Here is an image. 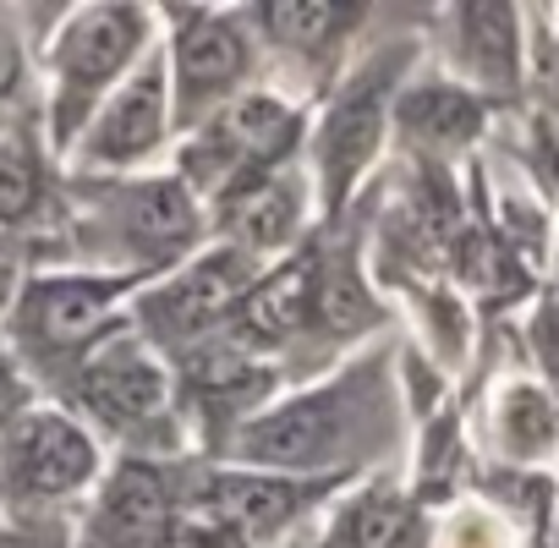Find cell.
Here are the masks:
<instances>
[{"instance_id":"6da1fadb","label":"cell","mask_w":559,"mask_h":548,"mask_svg":"<svg viewBox=\"0 0 559 548\" xmlns=\"http://www.w3.org/2000/svg\"><path fill=\"white\" fill-rule=\"evenodd\" d=\"M384 368L352 362L346 373L292 395L269 401L236 439L230 466L286 472V477H352L357 461L379 444L384 428Z\"/></svg>"},{"instance_id":"7c38bea8","label":"cell","mask_w":559,"mask_h":548,"mask_svg":"<svg viewBox=\"0 0 559 548\" xmlns=\"http://www.w3.org/2000/svg\"><path fill=\"white\" fill-rule=\"evenodd\" d=\"M181 499H187V483L165 461L127 455L99 483V499L88 515V543L94 548H154L165 521L181 510Z\"/></svg>"},{"instance_id":"603a6c76","label":"cell","mask_w":559,"mask_h":548,"mask_svg":"<svg viewBox=\"0 0 559 548\" xmlns=\"http://www.w3.org/2000/svg\"><path fill=\"white\" fill-rule=\"evenodd\" d=\"M554 23H559V12H554Z\"/></svg>"},{"instance_id":"8fae6325","label":"cell","mask_w":559,"mask_h":548,"mask_svg":"<svg viewBox=\"0 0 559 548\" xmlns=\"http://www.w3.org/2000/svg\"><path fill=\"white\" fill-rule=\"evenodd\" d=\"M0 477L23 499H72L99 483V444L67 412H28L0 433Z\"/></svg>"},{"instance_id":"7a4b0ae2","label":"cell","mask_w":559,"mask_h":548,"mask_svg":"<svg viewBox=\"0 0 559 548\" xmlns=\"http://www.w3.org/2000/svg\"><path fill=\"white\" fill-rule=\"evenodd\" d=\"M154 23H159V12L116 7V0H110V7L67 12V23H61V34L50 45V143L61 154L78 148V138L105 110V99L159 45Z\"/></svg>"},{"instance_id":"8992f818","label":"cell","mask_w":559,"mask_h":548,"mask_svg":"<svg viewBox=\"0 0 559 548\" xmlns=\"http://www.w3.org/2000/svg\"><path fill=\"white\" fill-rule=\"evenodd\" d=\"M159 45H165V67H170L176 138L198 132L225 105L252 94L258 39H252L247 12H236V7H170Z\"/></svg>"},{"instance_id":"d6986e66","label":"cell","mask_w":559,"mask_h":548,"mask_svg":"<svg viewBox=\"0 0 559 548\" xmlns=\"http://www.w3.org/2000/svg\"><path fill=\"white\" fill-rule=\"evenodd\" d=\"M499 444L515 461H543L559 444V401L548 384H510L499 401Z\"/></svg>"},{"instance_id":"4fadbf2b","label":"cell","mask_w":559,"mask_h":548,"mask_svg":"<svg viewBox=\"0 0 559 548\" xmlns=\"http://www.w3.org/2000/svg\"><path fill=\"white\" fill-rule=\"evenodd\" d=\"M319 302H324V258L319 247H297L292 258H280L258 274V286L247 291L225 341H236L241 352H280L286 341L319 324Z\"/></svg>"},{"instance_id":"277c9868","label":"cell","mask_w":559,"mask_h":548,"mask_svg":"<svg viewBox=\"0 0 559 548\" xmlns=\"http://www.w3.org/2000/svg\"><path fill=\"white\" fill-rule=\"evenodd\" d=\"M412 78V45H390L362 56L341 88L330 94V105L319 110L313 132H308V176H313V198L319 214H341L352 203V192L362 187V176L373 170L390 127H395V99Z\"/></svg>"},{"instance_id":"5b68a950","label":"cell","mask_w":559,"mask_h":548,"mask_svg":"<svg viewBox=\"0 0 559 548\" xmlns=\"http://www.w3.org/2000/svg\"><path fill=\"white\" fill-rule=\"evenodd\" d=\"M258 274H263L258 258H247V252H236L225 241H209L187 263H176L170 274H159L154 286L138 291L132 330L176 368L192 352H203V346L230 335L247 291L258 286Z\"/></svg>"},{"instance_id":"ac0fdd59","label":"cell","mask_w":559,"mask_h":548,"mask_svg":"<svg viewBox=\"0 0 559 548\" xmlns=\"http://www.w3.org/2000/svg\"><path fill=\"white\" fill-rule=\"evenodd\" d=\"M330 548H423V515L406 493L368 488L335 515Z\"/></svg>"},{"instance_id":"30bf717a","label":"cell","mask_w":559,"mask_h":548,"mask_svg":"<svg viewBox=\"0 0 559 548\" xmlns=\"http://www.w3.org/2000/svg\"><path fill=\"white\" fill-rule=\"evenodd\" d=\"M330 488H341V477H286V472H252V466H230V472H209L203 483H187V493L241 548L280 543L302 515L324 504Z\"/></svg>"},{"instance_id":"9a60e30c","label":"cell","mask_w":559,"mask_h":548,"mask_svg":"<svg viewBox=\"0 0 559 548\" xmlns=\"http://www.w3.org/2000/svg\"><path fill=\"white\" fill-rule=\"evenodd\" d=\"M444 39L455 61V83L472 94H515L521 88V12L515 7H450Z\"/></svg>"},{"instance_id":"2e32d148","label":"cell","mask_w":559,"mask_h":548,"mask_svg":"<svg viewBox=\"0 0 559 548\" xmlns=\"http://www.w3.org/2000/svg\"><path fill=\"white\" fill-rule=\"evenodd\" d=\"M488 127V99L472 94L455 78H406L401 99H395V132L433 159H450L461 148H472Z\"/></svg>"},{"instance_id":"5bb4252c","label":"cell","mask_w":559,"mask_h":548,"mask_svg":"<svg viewBox=\"0 0 559 548\" xmlns=\"http://www.w3.org/2000/svg\"><path fill=\"white\" fill-rule=\"evenodd\" d=\"M313 203L319 198L308 192V176L292 165V170H280V176L247 187L241 198H230L214 214L219 219V236L214 241H225V247H236V252H247V258H258L269 269L274 258H292L297 252Z\"/></svg>"},{"instance_id":"ba28073f","label":"cell","mask_w":559,"mask_h":548,"mask_svg":"<svg viewBox=\"0 0 559 548\" xmlns=\"http://www.w3.org/2000/svg\"><path fill=\"white\" fill-rule=\"evenodd\" d=\"M72 390L99 428L127 433V439H143L176 417V368L132 324L105 335L72 368Z\"/></svg>"},{"instance_id":"e0dca14e","label":"cell","mask_w":559,"mask_h":548,"mask_svg":"<svg viewBox=\"0 0 559 548\" xmlns=\"http://www.w3.org/2000/svg\"><path fill=\"white\" fill-rule=\"evenodd\" d=\"M247 23H252V39L269 45L280 61L324 78L341 67V50L368 23V7H313V0L308 7H252Z\"/></svg>"},{"instance_id":"52a82bcc","label":"cell","mask_w":559,"mask_h":548,"mask_svg":"<svg viewBox=\"0 0 559 548\" xmlns=\"http://www.w3.org/2000/svg\"><path fill=\"white\" fill-rule=\"evenodd\" d=\"M138 274H39L17 297V341L28 357L45 362H83L105 335H116L132 313L127 297H138Z\"/></svg>"},{"instance_id":"3957f363","label":"cell","mask_w":559,"mask_h":548,"mask_svg":"<svg viewBox=\"0 0 559 548\" xmlns=\"http://www.w3.org/2000/svg\"><path fill=\"white\" fill-rule=\"evenodd\" d=\"M302 143H308V116L292 99L252 88L236 105H225L214 121H203L198 132L181 138V170L176 176L187 181V192L209 214H219L247 187L292 170Z\"/></svg>"},{"instance_id":"9c48e42d","label":"cell","mask_w":559,"mask_h":548,"mask_svg":"<svg viewBox=\"0 0 559 548\" xmlns=\"http://www.w3.org/2000/svg\"><path fill=\"white\" fill-rule=\"evenodd\" d=\"M170 138H176L170 67H165V45H154L138 61V72L105 99V110L88 121L72 159L94 176H132L148 159H159L170 148Z\"/></svg>"},{"instance_id":"ffe728a7","label":"cell","mask_w":559,"mask_h":548,"mask_svg":"<svg viewBox=\"0 0 559 548\" xmlns=\"http://www.w3.org/2000/svg\"><path fill=\"white\" fill-rule=\"evenodd\" d=\"M45 203V170L23 138H0V219L23 225Z\"/></svg>"},{"instance_id":"44dd1931","label":"cell","mask_w":559,"mask_h":548,"mask_svg":"<svg viewBox=\"0 0 559 548\" xmlns=\"http://www.w3.org/2000/svg\"><path fill=\"white\" fill-rule=\"evenodd\" d=\"M23 72H28V61H23L17 34H12V28H0V110H7V105L23 94Z\"/></svg>"},{"instance_id":"7402d4cb","label":"cell","mask_w":559,"mask_h":548,"mask_svg":"<svg viewBox=\"0 0 559 548\" xmlns=\"http://www.w3.org/2000/svg\"><path fill=\"white\" fill-rule=\"evenodd\" d=\"M34 406H28V384L17 379V368L0 357V433H7L17 417H28Z\"/></svg>"}]
</instances>
